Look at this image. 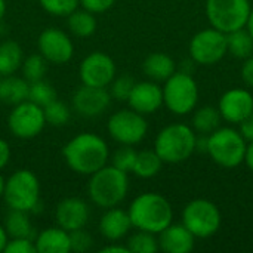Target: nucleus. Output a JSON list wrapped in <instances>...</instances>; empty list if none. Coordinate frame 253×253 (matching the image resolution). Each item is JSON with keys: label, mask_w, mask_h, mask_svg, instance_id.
Instances as JSON below:
<instances>
[{"label": "nucleus", "mask_w": 253, "mask_h": 253, "mask_svg": "<svg viewBox=\"0 0 253 253\" xmlns=\"http://www.w3.org/2000/svg\"><path fill=\"white\" fill-rule=\"evenodd\" d=\"M190 58L197 65H215L227 53V34L211 27L199 31L190 40Z\"/></svg>", "instance_id": "11"}, {"label": "nucleus", "mask_w": 253, "mask_h": 253, "mask_svg": "<svg viewBox=\"0 0 253 253\" xmlns=\"http://www.w3.org/2000/svg\"><path fill=\"white\" fill-rule=\"evenodd\" d=\"M39 53H42L50 64H65L74 55V44L70 36L56 28L50 27L40 33L37 40Z\"/></svg>", "instance_id": "14"}, {"label": "nucleus", "mask_w": 253, "mask_h": 253, "mask_svg": "<svg viewBox=\"0 0 253 253\" xmlns=\"http://www.w3.org/2000/svg\"><path fill=\"white\" fill-rule=\"evenodd\" d=\"M107 130L120 145H136L147 136L148 123L145 116L132 108H125L110 116Z\"/></svg>", "instance_id": "10"}, {"label": "nucleus", "mask_w": 253, "mask_h": 253, "mask_svg": "<svg viewBox=\"0 0 253 253\" xmlns=\"http://www.w3.org/2000/svg\"><path fill=\"white\" fill-rule=\"evenodd\" d=\"M135 83L136 82L133 80L132 76H129V74H120V76H116L113 79V82L110 83V90L108 92H110V95H111L113 99L123 102V101H127L129 99V95H130Z\"/></svg>", "instance_id": "34"}, {"label": "nucleus", "mask_w": 253, "mask_h": 253, "mask_svg": "<svg viewBox=\"0 0 253 253\" xmlns=\"http://www.w3.org/2000/svg\"><path fill=\"white\" fill-rule=\"evenodd\" d=\"M126 246L130 253H156L159 251V240L156 234L138 230L127 239Z\"/></svg>", "instance_id": "31"}, {"label": "nucleus", "mask_w": 253, "mask_h": 253, "mask_svg": "<svg viewBox=\"0 0 253 253\" xmlns=\"http://www.w3.org/2000/svg\"><path fill=\"white\" fill-rule=\"evenodd\" d=\"M163 166V160L159 157V154L154 150H142L136 153L135 165L132 169V173H135L138 178H153L156 176Z\"/></svg>", "instance_id": "28"}, {"label": "nucleus", "mask_w": 253, "mask_h": 253, "mask_svg": "<svg viewBox=\"0 0 253 253\" xmlns=\"http://www.w3.org/2000/svg\"><path fill=\"white\" fill-rule=\"evenodd\" d=\"M79 76L82 84L107 87L116 77V64L110 55L95 50L80 62Z\"/></svg>", "instance_id": "13"}, {"label": "nucleus", "mask_w": 253, "mask_h": 253, "mask_svg": "<svg viewBox=\"0 0 253 253\" xmlns=\"http://www.w3.org/2000/svg\"><path fill=\"white\" fill-rule=\"evenodd\" d=\"M218 110L222 120L231 125H239L253 114V95L248 89L233 87L221 96Z\"/></svg>", "instance_id": "15"}, {"label": "nucleus", "mask_w": 253, "mask_h": 253, "mask_svg": "<svg viewBox=\"0 0 253 253\" xmlns=\"http://www.w3.org/2000/svg\"><path fill=\"white\" fill-rule=\"evenodd\" d=\"M37 253H68L70 246V233L61 227H50L40 231L34 237Z\"/></svg>", "instance_id": "21"}, {"label": "nucleus", "mask_w": 253, "mask_h": 253, "mask_svg": "<svg viewBox=\"0 0 253 253\" xmlns=\"http://www.w3.org/2000/svg\"><path fill=\"white\" fill-rule=\"evenodd\" d=\"M197 64L190 58V59H187V61H182L181 62V70L179 71H184V73H188V74H193V70H194V67H196Z\"/></svg>", "instance_id": "45"}, {"label": "nucleus", "mask_w": 253, "mask_h": 253, "mask_svg": "<svg viewBox=\"0 0 253 253\" xmlns=\"http://www.w3.org/2000/svg\"><path fill=\"white\" fill-rule=\"evenodd\" d=\"M36 243L33 239H25V237H16V239H9L7 245L4 248V253H36Z\"/></svg>", "instance_id": "38"}, {"label": "nucleus", "mask_w": 253, "mask_h": 253, "mask_svg": "<svg viewBox=\"0 0 253 253\" xmlns=\"http://www.w3.org/2000/svg\"><path fill=\"white\" fill-rule=\"evenodd\" d=\"M4 184H6V179L3 178V175L0 173V199H3V193H4Z\"/></svg>", "instance_id": "48"}, {"label": "nucleus", "mask_w": 253, "mask_h": 253, "mask_svg": "<svg viewBox=\"0 0 253 253\" xmlns=\"http://www.w3.org/2000/svg\"><path fill=\"white\" fill-rule=\"evenodd\" d=\"M132 222L127 211L120 208L105 209V213L99 219V233L108 242H119L125 239L130 231Z\"/></svg>", "instance_id": "20"}, {"label": "nucleus", "mask_w": 253, "mask_h": 253, "mask_svg": "<svg viewBox=\"0 0 253 253\" xmlns=\"http://www.w3.org/2000/svg\"><path fill=\"white\" fill-rule=\"evenodd\" d=\"M28 101L40 105L42 108L56 99L55 87L44 79L28 83Z\"/></svg>", "instance_id": "30"}, {"label": "nucleus", "mask_w": 253, "mask_h": 253, "mask_svg": "<svg viewBox=\"0 0 253 253\" xmlns=\"http://www.w3.org/2000/svg\"><path fill=\"white\" fill-rule=\"evenodd\" d=\"M4 228H6L9 239L25 237V239L34 240L36 237L34 228L28 218V212L10 209V212L6 215V219H4Z\"/></svg>", "instance_id": "25"}, {"label": "nucleus", "mask_w": 253, "mask_h": 253, "mask_svg": "<svg viewBox=\"0 0 253 253\" xmlns=\"http://www.w3.org/2000/svg\"><path fill=\"white\" fill-rule=\"evenodd\" d=\"M142 71L150 80L165 83L176 71V64L172 56L163 52H154L144 59Z\"/></svg>", "instance_id": "22"}, {"label": "nucleus", "mask_w": 253, "mask_h": 253, "mask_svg": "<svg viewBox=\"0 0 253 253\" xmlns=\"http://www.w3.org/2000/svg\"><path fill=\"white\" fill-rule=\"evenodd\" d=\"M111 99L105 87L82 84L73 95V107L83 117H98L107 111Z\"/></svg>", "instance_id": "16"}, {"label": "nucleus", "mask_w": 253, "mask_h": 253, "mask_svg": "<svg viewBox=\"0 0 253 253\" xmlns=\"http://www.w3.org/2000/svg\"><path fill=\"white\" fill-rule=\"evenodd\" d=\"M127 104L142 116L153 114L163 105V89L153 80L138 82L129 95Z\"/></svg>", "instance_id": "18"}, {"label": "nucleus", "mask_w": 253, "mask_h": 253, "mask_svg": "<svg viewBox=\"0 0 253 253\" xmlns=\"http://www.w3.org/2000/svg\"><path fill=\"white\" fill-rule=\"evenodd\" d=\"M92 245H93V240L84 228L70 231V246L73 252H87L92 248Z\"/></svg>", "instance_id": "37"}, {"label": "nucleus", "mask_w": 253, "mask_h": 253, "mask_svg": "<svg viewBox=\"0 0 253 253\" xmlns=\"http://www.w3.org/2000/svg\"><path fill=\"white\" fill-rule=\"evenodd\" d=\"M116 0H80V6L92 13L107 12L114 6Z\"/></svg>", "instance_id": "39"}, {"label": "nucleus", "mask_w": 253, "mask_h": 253, "mask_svg": "<svg viewBox=\"0 0 253 253\" xmlns=\"http://www.w3.org/2000/svg\"><path fill=\"white\" fill-rule=\"evenodd\" d=\"M28 98V82L24 77L1 76L0 79V102L6 105H16Z\"/></svg>", "instance_id": "23"}, {"label": "nucleus", "mask_w": 253, "mask_h": 253, "mask_svg": "<svg viewBox=\"0 0 253 253\" xmlns=\"http://www.w3.org/2000/svg\"><path fill=\"white\" fill-rule=\"evenodd\" d=\"M136 150L133 148V145H122L120 148H117L111 157V165L126 173L132 172L133 165H135V159H136Z\"/></svg>", "instance_id": "35"}, {"label": "nucleus", "mask_w": 253, "mask_h": 253, "mask_svg": "<svg viewBox=\"0 0 253 253\" xmlns=\"http://www.w3.org/2000/svg\"><path fill=\"white\" fill-rule=\"evenodd\" d=\"M127 191V173L114 168L113 165H105L104 168L92 173L87 182L89 199L95 206L101 209L119 206L126 199Z\"/></svg>", "instance_id": "3"}, {"label": "nucleus", "mask_w": 253, "mask_h": 253, "mask_svg": "<svg viewBox=\"0 0 253 253\" xmlns=\"http://www.w3.org/2000/svg\"><path fill=\"white\" fill-rule=\"evenodd\" d=\"M39 3L53 16H68L80 6V0H39Z\"/></svg>", "instance_id": "36"}, {"label": "nucleus", "mask_w": 253, "mask_h": 253, "mask_svg": "<svg viewBox=\"0 0 253 253\" xmlns=\"http://www.w3.org/2000/svg\"><path fill=\"white\" fill-rule=\"evenodd\" d=\"M6 13V0H0V21Z\"/></svg>", "instance_id": "49"}, {"label": "nucleus", "mask_w": 253, "mask_h": 253, "mask_svg": "<svg viewBox=\"0 0 253 253\" xmlns=\"http://www.w3.org/2000/svg\"><path fill=\"white\" fill-rule=\"evenodd\" d=\"M47 61L42 53H33L27 56L22 61L21 70H22V77L30 83L36 80L44 79V74L47 71Z\"/></svg>", "instance_id": "32"}, {"label": "nucleus", "mask_w": 253, "mask_h": 253, "mask_svg": "<svg viewBox=\"0 0 253 253\" xmlns=\"http://www.w3.org/2000/svg\"><path fill=\"white\" fill-rule=\"evenodd\" d=\"M67 25L71 34L84 39L96 31V18L95 13L86 9H76L67 16Z\"/></svg>", "instance_id": "26"}, {"label": "nucleus", "mask_w": 253, "mask_h": 253, "mask_svg": "<svg viewBox=\"0 0 253 253\" xmlns=\"http://www.w3.org/2000/svg\"><path fill=\"white\" fill-rule=\"evenodd\" d=\"M127 213L132 227L153 234L162 233L173 221V211L166 197L159 193H142L133 199Z\"/></svg>", "instance_id": "2"}, {"label": "nucleus", "mask_w": 253, "mask_h": 253, "mask_svg": "<svg viewBox=\"0 0 253 253\" xmlns=\"http://www.w3.org/2000/svg\"><path fill=\"white\" fill-rule=\"evenodd\" d=\"M10 154L12 153H10L9 144L3 138H0V170L7 166V163L10 160Z\"/></svg>", "instance_id": "42"}, {"label": "nucleus", "mask_w": 253, "mask_h": 253, "mask_svg": "<svg viewBox=\"0 0 253 253\" xmlns=\"http://www.w3.org/2000/svg\"><path fill=\"white\" fill-rule=\"evenodd\" d=\"M99 252L101 253H130L126 245H119L117 242H111V245L104 246Z\"/></svg>", "instance_id": "43"}, {"label": "nucleus", "mask_w": 253, "mask_h": 253, "mask_svg": "<svg viewBox=\"0 0 253 253\" xmlns=\"http://www.w3.org/2000/svg\"><path fill=\"white\" fill-rule=\"evenodd\" d=\"M196 130L184 123H172L163 127L154 139V151L163 163L178 165L188 160L196 151Z\"/></svg>", "instance_id": "4"}, {"label": "nucleus", "mask_w": 253, "mask_h": 253, "mask_svg": "<svg viewBox=\"0 0 253 253\" xmlns=\"http://www.w3.org/2000/svg\"><path fill=\"white\" fill-rule=\"evenodd\" d=\"M3 199L9 209L33 212L40 205L39 178L28 169L15 170L4 184Z\"/></svg>", "instance_id": "6"}, {"label": "nucleus", "mask_w": 253, "mask_h": 253, "mask_svg": "<svg viewBox=\"0 0 253 253\" xmlns=\"http://www.w3.org/2000/svg\"><path fill=\"white\" fill-rule=\"evenodd\" d=\"M242 77H243V82L253 87V55L246 58L243 67H242Z\"/></svg>", "instance_id": "41"}, {"label": "nucleus", "mask_w": 253, "mask_h": 253, "mask_svg": "<svg viewBox=\"0 0 253 253\" xmlns=\"http://www.w3.org/2000/svg\"><path fill=\"white\" fill-rule=\"evenodd\" d=\"M67 166L77 175L90 176L108 163L110 150L104 138L92 132H82L62 148Z\"/></svg>", "instance_id": "1"}, {"label": "nucleus", "mask_w": 253, "mask_h": 253, "mask_svg": "<svg viewBox=\"0 0 253 253\" xmlns=\"http://www.w3.org/2000/svg\"><path fill=\"white\" fill-rule=\"evenodd\" d=\"M24 61V52L15 40L0 43V76L15 74Z\"/></svg>", "instance_id": "24"}, {"label": "nucleus", "mask_w": 253, "mask_h": 253, "mask_svg": "<svg viewBox=\"0 0 253 253\" xmlns=\"http://www.w3.org/2000/svg\"><path fill=\"white\" fill-rule=\"evenodd\" d=\"M221 212L218 206L206 199L191 200L182 211V224L196 239H208L221 228Z\"/></svg>", "instance_id": "9"}, {"label": "nucleus", "mask_w": 253, "mask_h": 253, "mask_svg": "<svg viewBox=\"0 0 253 253\" xmlns=\"http://www.w3.org/2000/svg\"><path fill=\"white\" fill-rule=\"evenodd\" d=\"M46 126L43 108L31 101H22L13 105L7 117V127L15 138L33 139Z\"/></svg>", "instance_id": "12"}, {"label": "nucleus", "mask_w": 253, "mask_h": 253, "mask_svg": "<svg viewBox=\"0 0 253 253\" xmlns=\"http://www.w3.org/2000/svg\"><path fill=\"white\" fill-rule=\"evenodd\" d=\"M163 89V104L176 114L185 116L196 110L199 102V86L194 77L184 71H175L166 82Z\"/></svg>", "instance_id": "7"}, {"label": "nucleus", "mask_w": 253, "mask_h": 253, "mask_svg": "<svg viewBox=\"0 0 253 253\" xmlns=\"http://www.w3.org/2000/svg\"><path fill=\"white\" fill-rule=\"evenodd\" d=\"M43 113H44L46 125L53 126V127L65 126L71 117L70 107L65 102L59 101L58 98L55 101H52L50 104H47L46 107H43Z\"/></svg>", "instance_id": "33"}, {"label": "nucleus", "mask_w": 253, "mask_h": 253, "mask_svg": "<svg viewBox=\"0 0 253 253\" xmlns=\"http://www.w3.org/2000/svg\"><path fill=\"white\" fill-rule=\"evenodd\" d=\"M248 141L234 127H218L208 135L206 153L209 157L225 169H233L245 162Z\"/></svg>", "instance_id": "5"}, {"label": "nucleus", "mask_w": 253, "mask_h": 253, "mask_svg": "<svg viewBox=\"0 0 253 253\" xmlns=\"http://www.w3.org/2000/svg\"><path fill=\"white\" fill-rule=\"evenodd\" d=\"M227 49L234 58L246 59L253 55V39L248 28H240L227 34Z\"/></svg>", "instance_id": "29"}, {"label": "nucleus", "mask_w": 253, "mask_h": 253, "mask_svg": "<svg viewBox=\"0 0 253 253\" xmlns=\"http://www.w3.org/2000/svg\"><path fill=\"white\" fill-rule=\"evenodd\" d=\"M246 28H248V31L251 33V36H252V39H253V7H252V10H251V15H249V19H248Z\"/></svg>", "instance_id": "47"}, {"label": "nucleus", "mask_w": 253, "mask_h": 253, "mask_svg": "<svg viewBox=\"0 0 253 253\" xmlns=\"http://www.w3.org/2000/svg\"><path fill=\"white\" fill-rule=\"evenodd\" d=\"M90 218L89 205L79 197H67L61 200L55 208V219L58 227L65 231H74L84 228Z\"/></svg>", "instance_id": "17"}, {"label": "nucleus", "mask_w": 253, "mask_h": 253, "mask_svg": "<svg viewBox=\"0 0 253 253\" xmlns=\"http://www.w3.org/2000/svg\"><path fill=\"white\" fill-rule=\"evenodd\" d=\"M159 249L166 253H190L196 237L184 224H170L159 233Z\"/></svg>", "instance_id": "19"}, {"label": "nucleus", "mask_w": 253, "mask_h": 253, "mask_svg": "<svg viewBox=\"0 0 253 253\" xmlns=\"http://www.w3.org/2000/svg\"><path fill=\"white\" fill-rule=\"evenodd\" d=\"M239 132L248 142L253 141V114L246 117L242 123H239Z\"/></svg>", "instance_id": "40"}, {"label": "nucleus", "mask_w": 253, "mask_h": 253, "mask_svg": "<svg viewBox=\"0 0 253 253\" xmlns=\"http://www.w3.org/2000/svg\"><path fill=\"white\" fill-rule=\"evenodd\" d=\"M245 163H246V166L253 172V141H251L248 144L246 154H245Z\"/></svg>", "instance_id": "44"}, {"label": "nucleus", "mask_w": 253, "mask_h": 253, "mask_svg": "<svg viewBox=\"0 0 253 253\" xmlns=\"http://www.w3.org/2000/svg\"><path fill=\"white\" fill-rule=\"evenodd\" d=\"M7 240H9V236L6 233V228H4V225H0V252H4Z\"/></svg>", "instance_id": "46"}, {"label": "nucleus", "mask_w": 253, "mask_h": 253, "mask_svg": "<svg viewBox=\"0 0 253 253\" xmlns=\"http://www.w3.org/2000/svg\"><path fill=\"white\" fill-rule=\"evenodd\" d=\"M221 113L218 108L206 105L194 111L191 119V127L200 135H211L221 126Z\"/></svg>", "instance_id": "27"}, {"label": "nucleus", "mask_w": 253, "mask_h": 253, "mask_svg": "<svg viewBox=\"0 0 253 253\" xmlns=\"http://www.w3.org/2000/svg\"><path fill=\"white\" fill-rule=\"evenodd\" d=\"M251 10V0H206V16L211 27L225 34L245 28Z\"/></svg>", "instance_id": "8"}]
</instances>
